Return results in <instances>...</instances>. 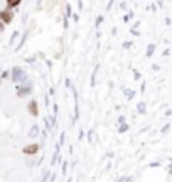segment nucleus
I'll return each mask as SVG.
<instances>
[{"instance_id": "obj_4", "label": "nucleus", "mask_w": 172, "mask_h": 182, "mask_svg": "<svg viewBox=\"0 0 172 182\" xmlns=\"http://www.w3.org/2000/svg\"><path fill=\"white\" fill-rule=\"evenodd\" d=\"M37 148H39V147H37L36 143H32V145H29V147H26V148H24V154H29V155H32V154H36V152H37Z\"/></svg>"}, {"instance_id": "obj_2", "label": "nucleus", "mask_w": 172, "mask_h": 182, "mask_svg": "<svg viewBox=\"0 0 172 182\" xmlns=\"http://www.w3.org/2000/svg\"><path fill=\"white\" fill-rule=\"evenodd\" d=\"M12 17H14V14H12V10H0V22L2 24H9Z\"/></svg>"}, {"instance_id": "obj_6", "label": "nucleus", "mask_w": 172, "mask_h": 182, "mask_svg": "<svg viewBox=\"0 0 172 182\" xmlns=\"http://www.w3.org/2000/svg\"><path fill=\"white\" fill-rule=\"evenodd\" d=\"M37 133H39V130H37V127H32V128H31V133H29V135H31V136H36Z\"/></svg>"}, {"instance_id": "obj_7", "label": "nucleus", "mask_w": 172, "mask_h": 182, "mask_svg": "<svg viewBox=\"0 0 172 182\" xmlns=\"http://www.w3.org/2000/svg\"><path fill=\"white\" fill-rule=\"evenodd\" d=\"M19 5V2H7V7H9V9H10V7H17Z\"/></svg>"}, {"instance_id": "obj_8", "label": "nucleus", "mask_w": 172, "mask_h": 182, "mask_svg": "<svg viewBox=\"0 0 172 182\" xmlns=\"http://www.w3.org/2000/svg\"><path fill=\"white\" fill-rule=\"evenodd\" d=\"M3 29H5V27H3V24L0 22V32H3Z\"/></svg>"}, {"instance_id": "obj_5", "label": "nucleus", "mask_w": 172, "mask_h": 182, "mask_svg": "<svg viewBox=\"0 0 172 182\" xmlns=\"http://www.w3.org/2000/svg\"><path fill=\"white\" fill-rule=\"evenodd\" d=\"M29 111H31V115L37 117V101H31V103H29Z\"/></svg>"}, {"instance_id": "obj_1", "label": "nucleus", "mask_w": 172, "mask_h": 182, "mask_svg": "<svg viewBox=\"0 0 172 182\" xmlns=\"http://www.w3.org/2000/svg\"><path fill=\"white\" fill-rule=\"evenodd\" d=\"M12 79H14L15 83H24L26 81V73H24V69H20V68L12 69Z\"/></svg>"}, {"instance_id": "obj_3", "label": "nucleus", "mask_w": 172, "mask_h": 182, "mask_svg": "<svg viewBox=\"0 0 172 182\" xmlns=\"http://www.w3.org/2000/svg\"><path fill=\"white\" fill-rule=\"evenodd\" d=\"M19 96L22 98V96H27V94H31L32 93V88H31V84L29 83H26V86H19Z\"/></svg>"}]
</instances>
